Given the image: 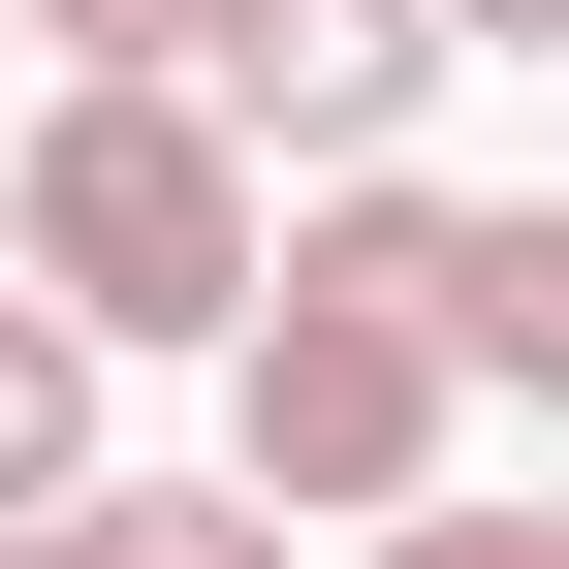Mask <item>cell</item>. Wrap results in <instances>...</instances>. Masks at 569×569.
<instances>
[{
    "label": "cell",
    "mask_w": 569,
    "mask_h": 569,
    "mask_svg": "<svg viewBox=\"0 0 569 569\" xmlns=\"http://www.w3.org/2000/svg\"><path fill=\"white\" fill-rule=\"evenodd\" d=\"M443 443H475V380H443V190L411 159H317L284 253H253V317H222V475L284 538H380Z\"/></svg>",
    "instance_id": "cell-1"
},
{
    "label": "cell",
    "mask_w": 569,
    "mask_h": 569,
    "mask_svg": "<svg viewBox=\"0 0 569 569\" xmlns=\"http://www.w3.org/2000/svg\"><path fill=\"white\" fill-rule=\"evenodd\" d=\"M253 253H284V159L190 63H32L0 96V284H63L96 348H222Z\"/></svg>",
    "instance_id": "cell-2"
},
{
    "label": "cell",
    "mask_w": 569,
    "mask_h": 569,
    "mask_svg": "<svg viewBox=\"0 0 569 569\" xmlns=\"http://www.w3.org/2000/svg\"><path fill=\"white\" fill-rule=\"evenodd\" d=\"M443 63H475L443 0H190V96H222L284 190H317V159H411V96H443Z\"/></svg>",
    "instance_id": "cell-3"
},
{
    "label": "cell",
    "mask_w": 569,
    "mask_h": 569,
    "mask_svg": "<svg viewBox=\"0 0 569 569\" xmlns=\"http://www.w3.org/2000/svg\"><path fill=\"white\" fill-rule=\"evenodd\" d=\"M443 380L569 443V222H538V190H443Z\"/></svg>",
    "instance_id": "cell-4"
},
{
    "label": "cell",
    "mask_w": 569,
    "mask_h": 569,
    "mask_svg": "<svg viewBox=\"0 0 569 569\" xmlns=\"http://www.w3.org/2000/svg\"><path fill=\"white\" fill-rule=\"evenodd\" d=\"M0 569H317V538L253 475H63V507H0Z\"/></svg>",
    "instance_id": "cell-5"
},
{
    "label": "cell",
    "mask_w": 569,
    "mask_h": 569,
    "mask_svg": "<svg viewBox=\"0 0 569 569\" xmlns=\"http://www.w3.org/2000/svg\"><path fill=\"white\" fill-rule=\"evenodd\" d=\"M96 380H127V348L63 317V284H0V507H63V475H96Z\"/></svg>",
    "instance_id": "cell-6"
},
{
    "label": "cell",
    "mask_w": 569,
    "mask_h": 569,
    "mask_svg": "<svg viewBox=\"0 0 569 569\" xmlns=\"http://www.w3.org/2000/svg\"><path fill=\"white\" fill-rule=\"evenodd\" d=\"M348 569H569V475H411Z\"/></svg>",
    "instance_id": "cell-7"
},
{
    "label": "cell",
    "mask_w": 569,
    "mask_h": 569,
    "mask_svg": "<svg viewBox=\"0 0 569 569\" xmlns=\"http://www.w3.org/2000/svg\"><path fill=\"white\" fill-rule=\"evenodd\" d=\"M32 63H190V0H32Z\"/></svg>",
    "instance_id": "cell-8"
},
{
    "label": "cell",
    "mask_w": 569,
    "mask_h": 569,
    "mask_svg": "<svg viewBox=\"0 0 569 569\" xmlns=\"http://www.w3.org/2000/svg\"><path fill=\"white\" fill-rule=\"evenodd\" d=\"M443 32H507V63H538V32H569V0H443Z\"/></svg>",
    "instance_id": "cell-9"
},
{
    "label": "cell",
    "mask_w": 569,
    "mask_h": 569,
    "mask_svg": "<svg viewBox=\"0 0 569 569\" xmlns=\"http://www.w3.org/2000/svg\"><path fill=\"white\" fill-rule=\"evenodd\" d=\"M0 96H32V0H0Z\"/></svg>",
    "instance_id": "cell-10"
}]
</instances>
